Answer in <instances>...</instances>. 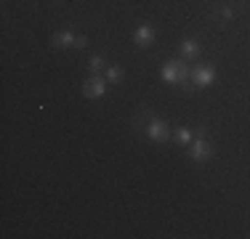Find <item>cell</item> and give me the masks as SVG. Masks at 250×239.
<instances>
[{
	"mask_svg": "<svg viewBox=\"0 0 250 239\" xmlns=\"http://www.w3.org/2000/svg\"><path fill=\"white\" fill-rule=\"evenodd\" d=\"M189 75V67L184 61H168L160 72V77H163L165 82H170V85H178V82H184Z\"/></svg>",
	"mask_w": 250,
	"mask_h": 239,
	"instance_id": "1",
	"label": "cell"
},
{
	"mask_svg": "<svg viewBox=\"0 0 250 239\" xmlns=\"http://www.w3.org/2000/svg\"><path fill=\"white\" fill-rule=\"evenodd\" d=\"M189 157H192L194 162H208V159L213 157V149H210V143H208V139H194L189 143Z\"/></svg>",
	"mask_w": 250,
	"mask_h": 239,
	"instance_id": "2",
	"label": "cell"
},
{
	"mask_svg": "<svg viewBox=\"0 0 250 239\" xmlns=\"http://www.w3.org/2000/svg\"><path fill=\"white\" fill-rule=\"evenodd\" d=\"M146 136H149L152 141H157V143H163V141H168V122L165 120H160V117H152L149 122H146Z\"/></svg>",
	"mask_w": 250,
	"mask_h": 239,
	"instance_id": "3",
	"label": "cell"
},
{
	"mask_svg": "<svg viewBox=\"0 0 250 239\" xmlns=\"http://www.w3.org/2000/svg\"><path fill=\"white\" fill-rule=\"evenodd\" d=\"M83 93L88 96V99H101V96L106 93V80L101 75H93L85 80V85H83Z\"/></svg>",
	"mask_w": 250,
	"mask_h": 239,
	"instance_id": "4",
	"label": "cell"
},
{
	"mask_svg": "<svg viewBox=\"0 0 250 239\" xmlns=\"http://www.w3.org/2000/svg\"><path fill=\"white\" fill-rule=\"evenodd\" d=\"M192 80L197 88H208V85L216 82V69L213 67H197V69H192Z\"/></svg>",
	"mask_w": 250,
	"mask_h": 239,
	"instance_id": "5",
	"label": "cell"
},
{
	"mask_svg": "<svg viewBox=\"0 0 250 239\" xmlns=\"http://www.w3.org/2000/svg\"><path fill=\"white\" fill-rule=\"evenodd\" d=\"M133 43L139 45V48H149V45L154 43V29L149 27V24H141V27H136Z\"/></svg>",
	"mask_w": 250,
	"mask_h": 239,
	"instance_id": "6",
	"label": "cell"
},
{
	"mask_svg": "<svg viewBox=\"0 0 250 239\" xmlns=\"http://www.w3.org/2000/svg\"><path fill=\"white\" fill-rule=\"evenodd\" d=\"M53 45L56 48H77V35H72V32H56L53 35Z\"/></svg>",
	"mask_w": 250,
	"mask_h": 239,
	"instance_id": "7",
	"label": "cell"
},
{
	"mask_svg": "<svg viewBox=\"0 0 250 239\" xmlns=\"http://www.w3.org/2000/svg\"><path fill=\"white\" fill-rule=\"evenodd\" d=\"M197 53H200L197 40H184V43H181V56H184V59H194Z\"/></svg>",
	"mask_w": 250,
	"mask_h": 239,
	"instance_id": "8",
	"label": "cell"
},
{
	"mask_svg": "<svg viewBox=\"0 0 250 239\" xmlns=\"http://www.w3.org/2000/svg\"><path fill=\"white\" fill-rule=\"evenodd\" d=\"M176 141H178V143H184V146H189V143L194 141L192 130H189V128H178V130H176Z\"/></svg>",
	"mask_w": 250,
	"mask_h": 239,
	"instance_id": "9",
	"label": "cell"
},
{
	"mask_svg": "<svg viewBox=\"0 0 250 239\" xmlns=\"http://www.w3.org/2000/svg\"><path fill=\"white\" fill-rule=\"evenodd\" d=\"M88 64H91V72H93V75H99V72L104 69V64H106V61H104V56H93Z\"/></svg>",
	"mask_w": 250,
	"mask_h": 239,
	"instance_id": "10",
	"label": "cell"
},
{
	"mask_svg": "<svg viewBox=\"0 0 250 239\" xmlns=\"http://www.w3.org/2000/svg\"><path fill=\"white\" fill-rule=\"evenodd\" d=\"M120 77H123V69L120 67H109V69H106V80H109V82H117Z\"/></svg>",
	"mask_w": 250,
	"mask_h": 239,
	"instance_id": "11",
	"label": "cell"
}]
</instances>
